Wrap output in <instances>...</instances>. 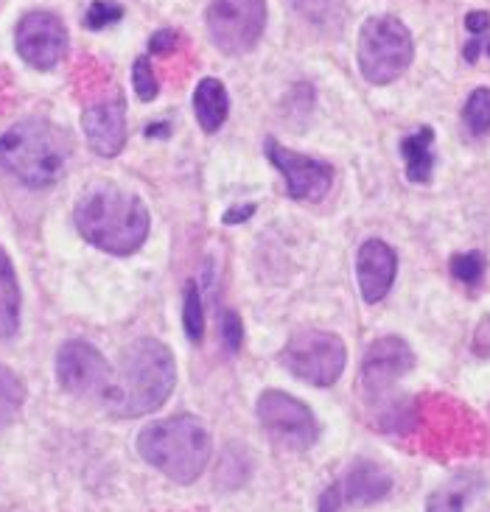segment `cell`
I'll list each match as a JSON object with an SVG mask.
<instances>
[{
    "mask_svg": "<svg viewBox=\"0 0 490 512\" xmlns=\"http://www.w3.org/2000/svg\"><path fill=\"white\" fill-rule=\"evenodd\" d=\"M20 328V283L12 258L0 250V339H12Z\"/></svg>",
    "mask_w": 490,
    "mask_h": 512,
    "instance_id": "ac0fdd59",
    "label": "cell"
},
{
    "mask_svg": "<svg viewBox=\"0 0 490 512\" xmlns=\"http://www.w3.org/2000/svg\"><path fill=\"white\" fill-rule=\"evenodd\" d=\"M177 42H180V34L171 31V28H163V31L152 34V40H149V54H171V48H174Z\"/></svg>",
    "mask_w": 490,
    "mask_h": 512,
    "instance_id": "83f0119b",
    "label": "cell"
},
{
    "mask_svg": "<svg viewBox=\"0 0 490 512\" xmlns=\"http://www.w3.org/2000/svg\"><path fill=\"white\" fill-rule=\"evenodd\" d=\"M485 51H488V56H490V42H488V45H485Z\"/></svg>",
    "mask_w": 490,
    "mask_h": 512,
    "instance_id": "1f68e13d",
    "label": "cell"
},
{
    "mask_svg": "<svg viewBox=\"0 0 490 512\" xmlns=\"http://www.w3.org/2000/svg\"><path fill=\"white\" fill-rule=\"evenodd\" d=\"M395 272H398V255L390 244H384L381 238L364 241L356 255V277L364 303H381L395 283Z\"/></svg>",
    "mask_w": 490,
    "mask_h": 512,
    "instance_id": "5bb4252c",
    "label": "cell"
},
{
    "mask_svg": "<svg viewBox=\"0 0 490 512\" xmlns=\"http://www.w3.org/2000/svg\"><path fill=\"white\" fill-rule=\"evenodd\" d=\"M182 325H185V336L188 342L202 345L205 339V305H202V294L194 280L185 286V305H182Z\"/></svg>",
    "mask_w": 490,
    "mask_h": 512,
    "instance_id": "7402d4cb",
    "label": "cell"
},
{
    "mask_svg": "<svg viewBox=\"0 0 490 512\" xmlns=\"http://www.w3.org/2000/svg\"><path fill=\"white\" fill-rule=\"evenodd\" d=\"M227 112H230V96L224 90V84L219 79H202L196 84L194 90V115L196 124L202 126V132H219L227 121Z\"/></svg>",
    "mask_w": 490,
    "mask_h": 512,
    "instance_id": "2e32d148",
    "label": "cell"
},
{
    "mask_svg": "<svg viewBox=\"0 0 490 512\" xmlns=\"http://www.w3.org/2000/svg\"><path fill=\"white\" fill-rule=\"evenodd\" d=\"M345 342L328 331H297L280 353V364L311 387H334L345 373Z\"/></svg>",
    "mask_w": 490,
    "mask_h": 512,
    "instance_id": "8992f818",
    "label": "cell"
},
{
    "mask_svg": "<svg viewBox=\"0 0 490 512\" xmlns=\"http://www.w3.org/2000/svg\"><path fill=\"white\" fill-rule=\"evenodd\" d=\"M70 140L48 121L28 118L0 135V168L28 188H51L65 177Z\"/></svg>",
    "mask_w": 490,
    "mask_h": 512,
    "instance_id": "277c9868",
    "label": "cell"
},
{
    "mask_svg": "<svg viewBox=\"0 0 490 512\" xmlns=\"http://www.w3.org/2000/svg\"><path fill=\"white\" fill-rule=\"evenodd\" d=\"M23 403H26V384L14 370L0 364V429L12 426L23 412Z\"/></svg>",
    "mask_w": 490,
    "mask_h": 512,
    "instance_id": "ffe728a7",
    "label": "cell"
},
{
    "mask_svg": "<svg viewBox=\"0 0 490 512\" xmlns=\"http://www.w3.org/2000/svg\"><path fill=\"white\" fill-rule=\"evenodd\" d=\"M415 56V42L409 28L392 17V14H376L364 20L359 31V45H356V59L359 70L370 84L395 82Z\"/></svg>",
    "mask_w": 490,
    "mask_h": 512,
    "instance_id": "5b68a950",
    "label": "cell"
},
{
    "mask_svg": "<svg viewBox=\"0 0 490 512\" xmlns=\"http://www.w3.org/2000/svg\"><path fill=\"white\" fill-rule=\"evenodd\" d=\"M252 210H255V205H247V208H241V210H230V216H224V222L227 224L244 222V219H250Z\"/></svg>",
    "mask_w": 490,
    "mask_h": 512,
    "instance_id": "4dcf8cb0",
    "label": "cell"
},
{
    "mask_svg": "<svg viewBox=\"0 0 490 512\" xmlns=\"http://www.w3.org/2000/svg\"><path fill=\"white\" fill-rule=\"evenodd\" d=\"M342 493H339V485H331L320 496V504H317V512H339L342 510Z\"/></svg>",
    "mask_w": 490,
    "mask_h": 512,
    "instance_id": "f546056e",
    "label": "cell"
},
{
    "mask_svg": "<svg viewBox=\"0 0 490 512\" xmlns=\"http://www.w3.org/2000/svg\"><path fill=\"white\" fill-rule=\"evenodd\" d=\"M73 222L87 244L118 258L138 252L149 238L146 205L112 182H98L84 191L73 210Z\"/></svg>",
    "mask_w": 490,
    "mask_h": 512,
    "instance_id": "7a4b0ae2",
    "label": "cell"
},
{
    "mask_svg": "<svg viewBox=\"0 0 490 512\" xmlns=\"http://www.w3.org/2000/svg\"><path fill=\"white\" fill-rule=\"evenodd\" d=\"M112 370L104 353L90 342L73 339L65 342L56 353V381L59 387L70 395H90V392H104L110 384Z\"/></svg>",
    "mask_w": 490,
    "mask_h": 512,
    "instance_id": "8fae6325",
    "label": "cell"
},
{
    "mask_svg": "<svg viewBox=\"0 0 490 512\" xmlns=\"http://www.w3.org/2000/svg\"><path fill=\"white\" fill-rule=\"evenodd\" d=\"M415 367V353L398 336H384L367 347L362 361V389L370 398L390 392Z\"/></svg>",
    "mask_w": 490,
    "mask_h": 512,
    "instance_id": "7c38bea8",
    "label": "cell"
},
{
    "mask_svg": "<svg viewBox=\"0 0 490 512\" xmlns=\"http://www.w3.org/2000/svg\"><path fill=\"white\" fill-rule=\"evenodd\" d=\"M465 28H468V34H471V37L488 34L490 14L488 12H468V17H465Z\"/></svg>",
    "mask_w": 490,
    "mask_h": 512,
    "instance_id": "f1b7e54d",
    "label": "cell"
},
{
    "mask_svg": "<svg viewBox=\"0 0 490 512\" xmlns=\"http://www.w3.org/2000/svg\"><path fill=\"white\" fill-rule=\"evenodd\" d=\"M462 124L465 129L482 138L490 132V90L488 87H476L474 93L468 96L465 107H462Z\"/></svg>",
    "mask_w": 490,
    "mask_h": 512,
    "instance_id": "44dd1931",
    "label": "cell"
},
{
    "mask_svg": "<svg viewBox=\"0 0 490 512\" xmlns=\"http://www.w3.org/2000/svg\"><path fill=\"white\" fill-rule=\"evenodd\" d=\"M174 384L177 370L171 350L160 339L143 336L124 350L118 370L101 392V401L110 415L135 420L154 415L168 401Z\"/></svg>",
    "mask_w": 490,
    "mask_h": 512,
    "instance_id": "6da1fadb",
    "label": "cell"
},
{
    "mask_svg": "<svg viewBox=\"0 0 490 512\" xmlns=\"http://www.w3.org/2000/svg\"><path fill=\"white\" fill-rule=\"evenodd\" d=\"M264 152L269 163L278 168L286 180V194L297 202H320L328 196L334 185V171L328 163H320L314 157L292 152L286 146H280L275 138H266Z\"/></svg>",
    "mask_w": 490,
    "mask_h": 512,
    "instance_id": "30bf717a",
    "label": "cell"
},
{
    "mask_svg": "<svg viewBox=\"0 0 490 512\" xmlns=\"http://www.w3.org/2000/svg\"><path fill=\"white\" fill-rule=\"evenodd\" d=\"M121 17H124V6H118L112 0H96V3H90V9L84 14V23L93 31H101V28L118 23Z\"/></svg>",
    "mask_w": 490,
    "mask_h": 512,
    "instance_id": "484cf974",
    "label": "cell"
},
{
    "mask_svg": "<svg viewBox=\"0 0 490 512\" xmlns=\"http://www.w3.org/2000/svg\"><path fill=\"white\" fill-rule=\"evenodd\" d=\"M485 269H488V261L482 252H462V255L451 258V275L465 286H476L485 275Z\"/></svg>",
    "mask_w": 490,
    "mask_h": 512,
    "instance_id": "cb8c5ba5",
    "label": "cell"
},
{
    "mask_svg": "<svg viewBox=\"0 0 490 512\" xmlns=\"http://www.w3.org/2000/svg\"><path fill=\"white\" fill-rule=\"evenodd\" d=\"M14 45L23 62L37 70L56 68L68 54V28L54 12H28L14 31Z\"/></svg>",
    "mask_w": 490,
    "mask_h": 512,
    "instance_id": "9c48e42d",
    "label": "cell"
},
{
    "mask_svg": "<svg viewBox=\"0 0 490 512\" xmlns=\"http://www.w3.org/2000/svg\"><path fill=\"white\" fill-rule=\"evenodd\" d=\"M241 339H244V328H241V319H238L236 311H224L222 314V345L224 350L233 356L241 347Z\"/></svg>",
    "mask_w": 490,
    "mask_h": 512,
    "instance_id": "4316f807",
    "label": "cell"
},
{
    "mask_svg": "<svg viewBox=\"0 0 490 512\" xmlns=\"http://www.w3.org/2000/svg\"><path fill=\"white\" fill-rule=\"evenodd\" d=\"M82 129L87 146L98 157H115L126 146V104L121 96L101 98L84 107Z\"/></svg>",
    "mask_w": 490,
    "mask_h": 512,
    "instance_id": "4fadbf2b",
    "label": "cell"
},
{
    "mask_svg": "<svg viewBox=\"0 0 490 512\" xmlns=\"http://www.w3.org/2000/svg\"><path fill=\"white\" fill-rule=\"evenodd\" d=\"M205 23L210 42L224 56L250 54L264 37L266 0H210Z\"/></svg>",
    "mask_w": 490,
    "mask_h": 512,
    "instance_id": "52a82bcc",
    "label": "cell"
},
{
    "mask_svg": "<svg viewBox=\"0 0 490 512\" xmlns=\"http://www.w3.org/2000/svg\"><path fill=\"white\" fill-rule=\"evenodd\" d=\"M401 154L406 163V177L415 185H426L434 171V129L420 126L415 135L401 140Z\"/></svg>",
    "mask_w": 490,
    "mask_h": 512,
    "instance_id": "e0dca14e",
    "label": "cell"
},
{
    "mask_svg": "<svg viewBox=\"0 0 490 512\" xmlns=\"http://www.w3.org/2000/svg\"><path fill=\"white\" fill-rule=\"evenodd\" d=\"M476 473H457L426 499V512H465V504L479 487Z\"/></svg>",
    "mask_w": 490,
    "mask_h": 512,
    "instance_id": "d6986e66",
    "label": "cell"
},
{
    "mask_svg": "<svg viewBox=\"0 0 490 512\" xmlns=\"http://www.w3.org/2000/svg\"><path fill=\"white\" fill-rule=\"evenodd\" d=\"M255 412L266 434L289 451H308L320 437L314 412L303 401L292 398L289 392L266 389L255 403Z\"/></svg>",
    "mask_w": 490,
    "mask_h": 512,
    "instance_id": "ba28073f",
    "label": "cell"
},
{
    "mask_svg": "<svg viewBox=\"0 0 490 512\" xmlns=\"http://www.w3.org/2000/svg\"><path fill=\"white\" fill-rule=\"evenodd\" d=\"M208 429L194 415L154 420L138 434V454L177 485H194L210 462Z\"/></svg>",
    "mask_w": 490,
    "mask_h": 512,
    "instance_id": "3957f363",
    "label": "cell"
},
{
    "mask_svg": "<svg viewBox=\"0 0 490 512\" xmlns=\"http://www.w3.org/2000/svg\"><path fill=\"white\" fill-rule=\"evenodd\" d=\"M392 490V476L381 465L370 462V459H359L350 465L345 479L339 482V493L345 504H356V507H367L376 504Z\"/></svg>",
    "mask_w": 490,
    "mask_h": 512,
    "instance_id": "9a60e30c",
    "label": "cell"
},
{
    "mask_svg": "<svg viewBox=\"0 0 490 512\" xmlns=\"http://www.w3.org/2000/svg\"><path fill=\"white\" fill-rule=\"evenodd\" d=\"M132 84H135V93L140 101H154L160 93V84H157V73H154L149 56H138L135 59V68H132Z\"/></svg>",
    "mask_w": 490,
    "mask_h": 512,
    "instance_id": "d4e9b609",
    "label": "cell"
},
{
    "mask_svg": "<svg viewBox=\"0 0 490 512\" xmlns=\"http://www.w3.org/2000/svg\"><path fill=\"white\" fill-rule=\"evenodd\" d=\"M292 6L314 26H334L342 17V0H292Z\"/></svg>",
    "mask_w": 490,
    "mask_h": 512,
    "instance_id": "603a6c76",
    "label": "cell"
}]
</instances>
